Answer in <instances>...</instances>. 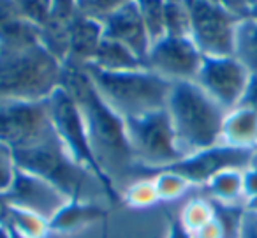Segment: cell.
Returning a JSON list of instances; mask_svg holds the SVG:
<instances>
[{"label": "cell", "mask_w": 257, "mask_h": 238, "mask_svg": "<svg viewBox=\"0 0 257 238\" xmlns=\"http://www.w3.org/2000/svg\"><path fill=\"white\" fill-rule=\"evenodd\" d=\"M60 87L78 104L100 171L121 194L133 182L140 180L123 118L104 103L86 71L79 65L64 64Z\"/></svg>", "instance_id": "1"}, {"label": "cell", "mask_w": 257, "mask_h": 238, "mask_svg": "<svg viewBox=\"0 0 257 238\" xmlns=\"http://www.w3.org/2000/svg\"><path fill=\"white\" fill-rule=\"evenodd\" d=\"M13 152L18 170L46 180L69 199H85V201H97L99 198L107 199L106 189L99 182V178L72 159L69 150L55 132L53 125L36 143Z\"/></svg>", "instance_id": "2"}, {"label": "cell", "mask_w": 257, "mask_h": 238, "mask_svg": "<svg viewBox=\"0 0 257 238\" xmlns=\"http://www.w3.org/2000/svg\"><path fill=\"white\" fill-rule=\"evenodd\" d=\"M166 110L183 157L220 143L227 111L196 82L173 83Z\"/></svg>", "instance_id": "3"}, {"label": "cell", "mask_w": 257, "mask_h": 238, "mask_svg": "<svg viewBox=\"0 0 257 238\" xmlns=\"http://www.w3.org/2000/svg\"><path fill=\"white\" fill-rule=\"evenodd\" d=\"M64 64L43 43L2 48L0 97L41 103L48 101L62 83Z\"/></svg>", "instance_id": "4"}, {"label": "cell", "mask_w": 257, "mask_h": 238, "mask_svg": "<svg viewBox=\"0 0 257 238\" xmlns=\"http://www.w3.org/2000/svg\"><path fill=\"white\" fill-rule=\"evenodd\" d=\"M104 103L121 118L164 110L173 83L148 69L111 72L95 65L83 67Z\"/></svg>", "instance_id": "5"}, {"label": "cell", "mask_w": 257, "mask_h": 238, "mask_svg": "<svg viewBox=\"0 0 257 238\" xmlns=\"http://www.w3.org/2000/svg\"><path fill=\"white\" fill-rule=\"evenodd\" d=\"M123 122L140 178H148L183 159L166 108L123 118Z\"/></svg>", "instance_id": "6"}, {"label": "cell", "mask_w": 257, "mask_h": 238, "mask_svg": "<svg viewBox=\"0 0 257 238\" xmlns=\"http://www.w3.org/2000/svg\"><path fill=\"white\" fill-rule=\"evenodd\" d=\"M48 108H50V118L51 125H53L55 132L58 134L60 141L65 145L72 159L79 164V166L86 168L90 173H93L99 182L106 189L107 199L113 205H118L121 201V194L114 189V185L107 180L100 171L97 159L92 152L88 136L85 131V124H83V117L79 113L78 104L74 103L71 96L65 92L62 87H58L53 92V96L48 99Z\"/></svg>", "instance_id": "7"}, {"label": "cell", "mask_w": 257, "mask_h": 238, "mask_svg": "<svg viewBox=\"0 0 257 238\" xmlns=\"http://www.w3.org/2000/svg\"><path fill=\"white\" fill-rule=\"evenodd\" d=\"M190 13V39L204 57H229L234 46L239 20L215 0H187Z\"/></svg>", "instance_id": "8"}, {"label": "cell", "mask_w": 257, "mask_h": 238, "mask_svg": "<svg viewBox=\"0 0 257 238\" xmlns=\"http://www.w3.org/2000/svg\"><path fill=\"white\" fill-rule=\"evenodd\" d=\"M50 129L48 101L29 103L0 97V141L13 150L32 145Z\"/></svg>", "instance_id": "9"}, {"label": "cell", "mask_w": 257, "mask_h": 238, "mask_svg": "<svg viewBox=\"0 0 257 238\" xmlns=\"http://www.w3.org/2000/svg\"><path fill=\"white\" fill-rule=\"evenodd\" d=\"M255 150L238 148V146L218 143L210 148L183 157L182 161L164 168L168 171L183 177L192 187H204L215 175L225 170H246L252 166ZM154 175V173H152ZM150 175V177H152Z\"/></svg>", "instance_id": "10"}, {"label": "cell", "mask_w": 257, "mask_h": 238, "mask_svg": "<svg viewBox=\"0 0 257 238\" xmlns=\"http://www.w3.org/2000/svg\"><path fill=\"white\" fill-rule=\"evenodd\" d=\"M204 55L190 37L164 36L152 43L147 55V69L171 83L194 82Z\"/></svg>", "instance_id": "11"}, {"label": "cell", "mask_w": 257, "mask_h": 238, "mask_svg": "<svg viewBox=\"0 0 257 238\" xmlns=\"http://www.w3.org/2000/svg\"><path fill=\"white\" fill-rule=\"evenodd\" d=\"M250 72L232 55L229 57H204L201 69L194 82L217 101L225 111L238 106L246 85Z\"/></svg>", "instance_id": "12"}, {"label": "cell", "mask_w": 257, "mask_h": 238, "mask_svg": "<svg viewBox=\"0 0 257 238\" xmlns=\"http://www.w3.org/2000/svg\"><path fill=\"white\" fill-rule=\"evenodd\" d=\"M4 198L8 199L9 205L29 210L48 222L69 201L67 196L62 194L55 185L23 170L16 171L15 182Z\"/></svg>", "instance_id": "13"}, {"label": "cell", "mask_w": 257, "mask_h": 238, "mask_svg": "<svg viewBox=\"0 0 257 238\" xmlns=\"http://www.w3.org/2000/svg\"><path fill=\"white\" fill-rule=\"evenodd\" d=\"M100 23H102V34L106 39L123 44L125 48H128L143 62L147 60L152 41L147 32V27L143 23V18L140 15V9L136 6V0L123 6L121 9H118L116 13L107 16Z\"/></svg>", "instance_id": "14"}, {"label": "cell", "mask_w": 257, "mask_h": 238, "mask_svg": "<svg viewBox=\"0 0 257 238\" xmlns=\"http://www.w3.org/2000/svg\"><path fill=\"white\" fill-rule=\"evenodd\" d=\"M69 55L64 64L85 67L92 64L97 50L104 39L102 23L76 13L69 20Z\"/></svg>", "instance_id": "15"}, {"label": "cell", "mask_w": 257, "mask_h": 238, "mask_svg": "<svg viewBox=\"0 0 257 238\" xmlns=\"http://www.w3.org/2000/svg\"><path fill=\"white\" fill-rule=\"evenodd\" d=\"M107 215V210L97 201L85 199H69L53 219L48 222L50 231L55 233H74L81 227L97 220H102Z\"/></svg>", "instance_id": "16"}, {"label": "cell", "mask_w": 257, "mask_h": 238, "mask_svg": "<svg viewBox=\"0 0 257 238\" xmlns=\"http://www.w3.org/2000/svg\"><path fill=\"white\" fill-rule=\"evenodd\" d=\"M220 143L238 148L255 150L257 145V115L245 108L227 111L222 127Z\"/></svg>", "instance_id": "17"}, {"label": "cell", "mask_w": 257, "mask_h": 238, "mask_svg": "<svg viewBox=\"0 0 257 238\" xmlns=\"http://www.w3.org/2000/svg\"><path fill=\"white\" fill-rule=\"evenodd\" d=\"M88 65H95V67L102 69V71H111V72L147 69V64L138 55H134L123 44L116 43V41L106 39V37L100 43L92 64Z\"/></svg>", "instance_id": "18"}, {"label": "cell", "mask_w": 257, "mask_h": 238, "mask_svg": "<svg viewBox=\"0 0 257 238\" xmlns=\"http://www.w3.org/2000/svg\"><path fill=\"white\" fill-rule=\"evenodd\" d=\"M243 171L245 170H225L215 175L204 187L199 191L206 198L217 203L227 205H245V192H243Z\"/></svg>", "instance_id": "19"}, {"label": "cell", "mask_w": 257, "mask_h": 238, "mask_svg": "<svg viewBox=\"0 0 257 238\" xmlns=\"http://www.w3.org/2000/svg\"><path fill=\"white\" fill-rule=\"evenodd\" d=\"M232 57L239 60L250 74H257V20H239L234 32Z\"/></svg>", "instance_id": "20"}, {"label": "cell", "mask_w": 257, "mask_h": 238, "mask_svg": "<svg viewBox=\"0 0 257 238\" xmlns=\"http://www.w3.org/2000/svg\"><path fill=\"white\" fill-rule=\"evenodd\" d=\"M180 220L183 226L196 234L201 227L206 226L210 220H213V205L211 201L199 191V196H194L183 205L182 212H180Z\"/></svg>", "instance_id": "21"}, {"label": "cell", "mask_w": 257, "mask_h": 238, "mask_svg": "<svg viewBox=\"0 0 257 238\" xmlns=\"http://www.w3.org/2000/svg\"><path fill=\"white\" fill-rule=\"evenodd\" d=\"M166 36L190 37V13L187 0H164Z\"/></svg>", "instance_id": "22"}, {"label": "cell", "mask_w": 257, "mask_h": 238, "mask_svg": "<svg viewBox=\"0 0 257 238\" xmlns=\"http://www.w3.org/2000/svg\"><path fill=\"white\" fill-rule=\"evenodd\" d=\"M4 227H16L22 233L29 234L30 238H44L50 233V226L48 220L43 217L36 215V213L29 212V210L18 208V206H9L8 220H6Z\"/></svg>", "instance_id": "23"}, {"label": "cell", "mask_w": 257, "mask_h": 238, "mask_svg": "<svg viewBox=\"0 0 257 238\" xmlns=\"http://www.w3.org/2000/svg\"><path fill=\"white\" fill-rule=\"evenodd\" d=\"M148 178L154 180L159 201H176V199L185 196L187 192L192 189V185H190L185 178L168 170L155 171V173Z\"/></svg>", "instance_id": "24"}, {"label": "cell", "mask_w": 257, "mask_h": 238, "mask_svg": "<svg viewBox=\"0 0 257 238\" xmlns=\"http://www.w3.org/2000/svg\"><path fill=\"white\" fill-rule=\"evenodd\" d=\"M211 205H213V219L220 226L222 238H238L246 206L227 205V203H217V201H211Z\"/></svg>", "instance_id": "25"}, {"label": "cell", "mask_w": 257, "mask_h": 238, "mask_svg": "<svg viewBox=\"0 0 257 238\" xmlns=\"http://www.w3.org/2000/svg\"><path fill=\"white\" fill-rule=\"evenodd\" d=\"M140 15L147 27L150 41L155 43L157 39L166 36L164 25V0H136Z\"/></svg>", "instance_id": "26"}, {"label": "cell", "mask_w": 257, "mask_h": 238, "mask_svg": "<svg viewBox=\"0 0 257 238\" xmlns=\"http://www.w3.org/2000/svg\"><path fill=\"white\" fill-rule=\"evenodd\" d=\"M121 201L127 203L128 206L134 208H145L159 201L157 191L152 178H140L133 182L123 192H121Z\"/></svg>", "instance_id": "27"}, {"label": "cell", "mask_w": 257, "mask_h": 238, "mask_svg": "<svg viewBox=\"0 0 257 238\" xmlns=\"http://www.w3.org/2000/svg\"><path fill=\"white\" fill-rule=\"evenodd\" d=\"M131 2L133 0H78L76 13L95 20V22H104L107 16H111Z\"/></svg>", "instance_id": "28"}, {"label": "cell", "mask_w": 257, "mask_h": 238, "mask_svg": "<svg viewBox=\"0 0 257 238\" xmlns=\"http://www.w3.org/2000/svg\"><path fill=\"white\" fill-rule=\"evenodd\" d=\"M16 8L22 18L29 20L30 23L41 29L50 22L53 9H51V0H15Z\"/></svg>", "instance_id": "29"}, {"label": "cell", "mask_w": 257, "mask_h": 238, "mask_svg": "<svg viewBox=\"0 0 257 238\" xmlns=\"http://www.w3.org/2000/svg\"><path fill=\"white\" fill-rule=\"evenodd\" d=\"M16 171L18 166L15 161V152L9 145L0 141V194H6L11 189Z\"/></svg>", "instance_id": "30"}, {"label": "cell", "mask_w": 257, "mask_h": 238, "mask_svg": "<svg viewBox=\"0 0 257 238\" xmlns=\"http://www.w3.org/2000/svg\"><path fill=\"white\" fill-rule=\"evenodd\" d=\"M215 2L218 6H222L227 13H231L232 16H236L238 20L250 18L252 11L257 6V0H215Z\"/></svg>", "instance_id": "31"}, {"label": "cell", "mask_w": 257, "mask_h": 238, "mask_svg": "<svg viewBox=\"0 0 257 238\" xmlns=\"http://www.w3.org/2000/svg\"><path fill=\"white\" fill-rule=\"evenodd\" d=\"M236 108H245V110L257 115V74H250L248 85H246L245 92H243Z\"/></svg>", "instance_id": "32"}, {"label": "cell", "mask_w": 257, "mask_h": 238, "mask_svg": "<svg viewBox=\"0 0 257 238\" xmlns=\"http://www.w3.org/2000/svg\"><path fill=\"white\" fill-rule=\"evenodd\" d=\"M243 192H245V203L248 199L257 198V168L250 166L243 171Z\"/></svg>", "instance_id": "33"}, {"label": "cell", "mask_w": 257, "mask_h": 238, "mask_svg": "<svg viewBox=\"0 0 257 238\" xmlns=\"http://www.w3.org/2000/svg\"><path fill=\"white\" fill-rule=\"evenodd\" d=\"M76 2L78 0H51V9H53L55 18L69 20L76 15Z\"/></svg>", "instance_id": "34"}, {"label": "cell", "mask_w": 257, "mask_h": 238, "mask_svg": "<svg viewBox=\"0 0 257 238\" xmlns=\"http://www.w3.org/2000/svg\"><path fill=\"white\" fill-rule=\"evenodd\" d=\"M238 238H257V212L245 210Z\"/></svg>", "instance_id": "35"}, {"label": "cell", "mask_w": 257, "mask_h": 238, "mask_svg": "<svg viewBox=\"0 0 257 238\" xmlns=\"http://www.w3.org/2000/svg\"><path fill=\"white\" fill-rule=\"evenodd\" d=\"M168 238H194V234L183 226L180 217H171L169 220V234Z\"/></svg>", "instance_id": "36"}, {"label": "cell", "mask_w": 257, "mask_h": 238, "mask_svg": "<svg viewBox=\"0 0 257 238\" xmlns=\"http://www.w3.org/2000/svg\"><path fill=\"white\" fill-rule=\"evenodd\" d=\"M16 16H20V13L15 0H0V25Z\"/></svg>", "instance_id": "37"}, {"label": "cell", "mask_w": 257, "mask_h": 238, "mask_svg": "<svg viewBox=\"0 0 257 238\" xmlns=\"http://www.w3.org/2000/svg\"><path fill=\"white\" fill-rule=\"evenodd\" d=\"M194 238H222V231H220V226L217 224V220H210L204 227H201Z\"/></svg>", "instance_id": "38"}, {"label": "cell", "mask_w": 257, "mask_h": 238, "mask_svg": "<svg viewBox=\"0 0 257 238\" xmlns=\"http://www.w3.org/2000/svg\"><path fill=\"white\" fill-rule=\"evenodd\" d=\"M6 229H8V233H9V238H30L29 234L22 233V231L16 229V227H6Z\"/></svg>", "instance_id": "39"}, {"label": "cell", "mask_w": 257, "mask_h": 238, "mask_svg": "<svg viewBox=\"0 0 257 238\" xmlns=\"http://www.w3.org/2000/svg\"><path fill=\"white\" fill-rule=\"evenodd\" d=\"M0 238H9V233L4 226H0Z\"/></svg>", "instance_id": "40"}, {"label": "cell", "mask_w": 257, "mask_h": 238, "mask_svg": "<svg viewBox=\"0 0 257 238\" xmlns=\"http://www.w3.org/2000/svg\"><path fill=\"white\" fill-rule=\"evenodd\" d=\"M250 18L257 20V6H255V9H253V11H252V16H250Z\"/></svg>", "instance_id": "41"}, {"label": "cell", "mask_w": 257, "mask_h": 238, "mask_svg": "<svg viewBox=\"0 0 257 238\" xmlns=\"http://www.w3.org/2000/svg\"><path fill=\"white\" fill-rule=\"evenodd\" d=\"M252 166H255V168H257V152H255V155H253V161H252Z\"/></svg>", "instance_id": "42"}, {"label": "cell", "mask_w": 257, "mask_h": 238, "mask_svg": "<svg viewBox=\"0 0 257 238\" xmlns=\"http://www.w3.org/2000/svg\"><path fill=\"white\" fill-rule=\"evenodd\" d=\"M0 51H2V44H0Z\"/></svg>", "instance_id": "43"}, {"label": "cell", "mask_w": 257, "mask_h": 238, "mask_svg": "<svg viewBox=\"0 0 257 238\" xmlns=\"http://www.w3.org/2000/svg\"><path fill=\"white\" fill-rule=\"evenodd\" d=\"M255 152H257V145H255Z\"/></svg>", "instance_id": "44"}]
</instances>
